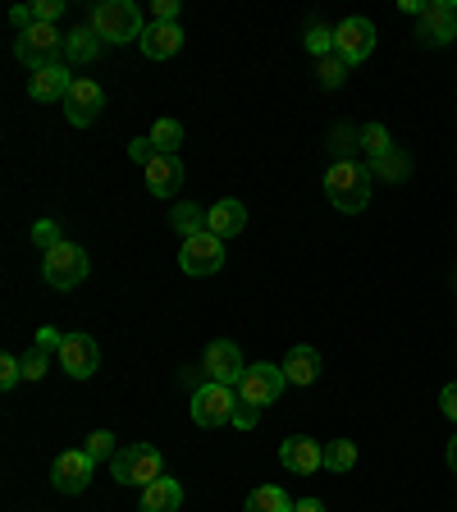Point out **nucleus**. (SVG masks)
<instances>
[{
    "instance_id": "nucleus-1",
    "label": "nucleus",
    "mask_w": 457,
    "mask_h": 512,
    "mask_svg": "<svg viewBox=\"0 0 457 512\" xmlns=\"http://www.w3.org/2000/svg\"><path fill=\"white\" fill-rule=\"evenodd\" d=\"M371 165H357V160H334L330 170H325V197L330 206H339L343 215H357L366 211L371 202Z\"/></svg>"
},
{
    "instance_id": "nucleus-2",
    "label": "nucleus",
    "mask_w": 457,
    "mask_h": 512,
    "mask_svg": "<svg viewBox=\"0 0 457 512\" xmlns=\"http://www.w3.org/2000/svg\"><path fill=\"white\" fill-rule=\"evenodd\" d=\"M92 28L101 42L110 46H124V42H142V32H147V19L133 0H101L92 10Z\"/></svg>"
},
{
    "instance_id": "nucleus-3",
    "label": "nucleus",
    "mask_w": 457,
    "mask_h": 512,
    "mask_svg": "<svg viewBox=\"0 0 457 512\" xmlns=\"http://www.w3.org/2000/svg\"><path fill=\"white\" fill-rule=\"evenodd\" d=\"M110 476H115L119 485H142V490H147L151 480L165 476V458H160L156 444H133L110 458Z\"/></svg>"
},
{
    "instance_id": "nucleus-4",
    "label": "nucleus",
    "mask_w": 457,
    "mask_h": 512,
    "mask_svg": "<svg viewBox=\"0 0 457 512\" xmlns=\"http://www.w3.org/2000/svg\"><path fill=\"white\" fill-rule=\"evenodd\" d=\"M234 412H238V389L229 384H211L206 380L197 394H192V421L202 430H220V426H234Z\"/></svg>"
},
{
    "instance_id": "nucleus-5",
    "label": "nucleus",
    "mask_w": 457,
    "mask_h": 512,
    "mask_svg": "<svg viewBox=\"0 0 457 512\" xmlns=\"http://www.w3.org/2000/svg\"><path fill=\"white\" fill-rule=\"evenodd\" d=\"M42 279L51 288H60V293L78 288L87 279V252L78 243H60L51 252H42Z\"/></svg>"
},
{
    "instance_id": "nucleus-6",
    "label": "nucleus",
    "mask_w": 457,
    "mask_h": 512,
    "mask_svg": "<svg viewBox=\"0 0 457 512\" xmlns=\"http://www.w3.org/2000/svg\"><path fill=\"white\" fill-rule=\"evenodd\" d=\"M14 55L28 64L32 74L46 69V64H60L64 55V37L55 32V23H32L28 32H19V42H14Z\"/></svg>"
},
{
    "instance_id": "nucleus-7",
    "label": "nucleus",
    "mask_w": 457,
    "mask_h": 512,
    "mask_svg": "<svg viewBox=\"0 0 457 512\" xmlns=\"http://www.w3.org/2000/svg\"><path fill=\"white\" fill-rule=\"evenodd\" d=\"M284 366L275 362H252L243 371V380H238V403L247 407H270L279 403V394H284Z\"/></svg>"
},
{
    "instance_id": "nucleus-8",
    "label": "nucleus",
    "mask_w": 457,
    "mask_h": 512,
    "mask_svg": "<svg viewBox=\"0 0 457 512\" xmlns=\"http://www.w3.org/2000/svg\"><path fill=\"white\" fill-rule=\"evenodd\" d=\"M375 51V23L362 19V14H352V19H343L339 28H334V55H339L348 69H357L362 60H371Z\"/></svg>"
},
{
    "instance_id": "nucleus-9",
    "label": "nucleus",
    "mask_w": 457,
    "mask_h": 512,
    "mask_svg": "<svg viewBox=\"0 0 457 512\" xmlns=\"http://www.w3.org/2000/svg\"><path fill=\"white\" fill-rule=\"evenodd\" d=\"M96 476V458L87 448H64L60 458L51 462V485L60 494H83Z\"/></svg>"
},
{
    "instance_id": "nucleus-10",
    "label": "nucleus",
    "mask_w": 457,
    "mask_h": 512,
    "mask_svg": "<svg viewBox=\"0 0 457 512\" xmlns=\"http://www.w3.org/2000/svg\"><path fill=\"white\" fill-rule=\"evenodd\" d=\"M55 362L64 366L69 380H92L96 366H101V348H96L92 334H64L60 348H55Z\"/></svg>"
},
{
    "instance_id": "nucleus-11",
    "label": "nucleus",
    "mask_w": 457,
    "mask_h": 512,
    "mask_svg": "<svg viewBox=\"0 0 457 512\" xmlns=\"http://www.w3.org/2000/svg\"><path fill=\"white\" fill-rule=\"evenodd\" d=\"M179 266H183V275H192V279L215 275V270L224 266V238H215L211 229L188 238V243L179 247Z\"/></svg>"
},
{
    "instance_id": "nucleus-12",
    "label": "nucleus",
    "mask_w": 457,
    "mask_h": 512,
    "mask_svg": "<svg viewBox=\"0 0 457 512\" xmlns=\"http://www.w3.org/2000/svg\"><path fill=\"white\" fill-rule=\"evenodd\" d=\"M202 371H206L211 384H229V389H238L247 362H243V352H238V343L215 339V343H206V352H202Z\"/></svg>"
},
{
    "instance_id": "nucleus-13",
    "label": "nucleus",
    "mask_w": 457,
    "mask_h": 512,
    "mask_svg": "<svg viewBox=\"0 0 457 512\" xmlns=\"http://www.w3.org/2000/svg\"><path fill=\"white\" fill-rule=\"evenodd\" d=\"M101 110H106V92H101V83H92V78H74V92L64 96V119L74 128H87L101 119Z\"/></svg>"
},
{
    "instance_id": "nucleus-14",
    "label": "nucleus",
    "mask_w": 457,
    "mask_h": 512,
    "mask_svg": "<svg viewBox=\"0 0 457 512\" xmlns=\"http://www.w3.org/2000/svg\"><path fill=\"white\" fill-rule=\"evenodd\" d=\"M416 37L426 46H448L457 37V0H430L421 10V28Z\"/></svg>"
},
{
    "instance_id": "nucleus-15",
    "label": "nucleus",
    "mask_w": 457,
    "mask_h": 512,
    "mask_svg": "<svg viewBox=\"0 0 457 512\" xmlns=\"http://www.w3.org/2000/svg\"><path fill=\"white\" fill-rule=\"evenodd\" d=\"M279 462H284L293 476H316V471L325 467V448H320V439H311V435H293L279 444Z\"/></svg>"
},
{
    "instance_id": "nucleus-16",
    "label": "nucleus",
    "mask_w": 457,
    "mask_h": 512,
    "mask_svg": "<svg viewBox=\"0 0 457 512\" xmlns=\"http://www.w3.org/2000/svg\"><path fill=\"white\" fill-rule=\"evenodd\" d=\"M74 92V74H69V64H46V69H37V74H28V96L32 101H42V106H51V101H64V96Z\"/></svg>"
},
{
    "instance_id": "nucleus-17",
    "label": "nucleus",
    "mask_w": 457,
    "mask_h": 512,
    "mask_svg": "<svg viewBox=\"0 0 457 512\" xmlns=\"http://www.w3.org/2000/svg\"><path fill=\"white\" fill-rule=\"evenodd\" d=\"M142 179H147L151 197H174V192H179V183H183V160L156 151V160H151L147 170H142Z\"/></svg>"
},
{
    "instance_id": "nucleus-18",
    "label": "nucleus",
    "mask_w": 457,
    "mask_h": 512,
    "mask_svg": "<svg viewBox=\"0 0 457 512\" xmlns=\"http://www.w3.org/2000/svg\"><path fill=\"white\" fill-rule=\"evenodd\" d=\"M142 55L147 60H170V55L183 51V28L179 23H147V32H142Z\"/></svg>"
},
{
    "instance_id": "nucleus-19",
    "label": "nucleus",
    "mask_w": 457,
    "mask_h": 512,
    "mask_svg": "<svg viewBox=\"0 0 457 512\" xmlns=\"http://www.w3.org/2000/svg\"><path fill=\"white\" fill-rule=\"evenodd\" d=\"M206 229H211L215 238H234L247 229V206L238 202V197H224V202H215L211 211H206Z\"/></svg>"
},
{
    "instance_id": "nucleus-20",
    "label": "nucleus",
    "mask_w": 457,
    "mask_h": 512,
    "mask_svg": "<svg viewBox=\"0 0 457 512\" xmlns=\"http://www.w3.org/2000/svg\"><path fill=\"white\" fill-rule=\"evenodd\" d=\"M183 508V485L174 476H160L142 490V512H179Z\"/></svg>"
},
{
    "instance_id": "nucleus-21",
    "label": "nucleus",
    "mask_w": 457,
    "mask_h": 512,
    "mask_svg": "<svg viewBox=\"0 0 457 512\" xmlns=\"http://www.w3.org/2000/svg\"><path fill=\"white\" fill-rule=\"evenodd\" d=\"M284 380L288 384H316L320 380V352L316 348H307V343H298V348L284 357Z\"/></svg>"
},
{
    "instance_id": "nucleus-22",
    "label": "nucleus",
    "mask_w": 457,
    "mask_h": 512,
    "mask_svg": "<svg viewBox=\"0 0 457 512\" xmlns=\"http://www.w3.org/2000/svg\"><path fill=\"white\" fill-rule=\"evenodd\" d=\"M96 51H101V37H96L92 23H87V28H74L64 37V64H92Z\"/></svg>"
},
{
    "instance_id": "nucleus-23",
    "label": "nucleus",
    "mask_w": 457,
    "mask_h": 512,
    "mask_svg": "<svg viewBox=\"0 0 457 512\" xmlns=\"http://www.w3.org/2000/svg\"><path fill=\"white\" fill-rule=\"evenodd\" d=\"M293 508H298V499H288L284 485H256L247 494V512H293Z\"/></svg>"
},
{
    "instance_id": "nucleus-24",
    "label": "nucleus",
    "mask_w": 457,
    "mask_h": 512,
    "mask_svg": "<svg viewBox=\"0 0 457 512\" xmlns=\"http://www.w3.org/2000/svg\"><path fill=\"white\" fill-rule=\"evenodd\" d=\"M170 229L183 238V243H188V238L206 234V211H202V206H192V202L174 206V215H170Z\"/></svg>"
},
{
    "instance_id": "nucleus-25",
    "label": "nucleus",
    "mask_w": 457,
    "mask_h": 512,
    "mask_svg": "<svg viewBox=\"0 0 457 512\" xmlns=\"http://www.w3.org/2000/svg\"><path fill=\"white\" fill-rule=\"evenodd\" d=\"M357 142H362V151L371 156V165L394 151V138H389V128H384V124H366L362 133H357Z\"/></svg>"
},
{
    "instance_id": "nucleus-26",
    "label": "nucleus",
    "mask_w": 457,
    "mask_h": 512,
    "mask_svg": "<svg viewBox=\"0 0 457 512\" xmlns=\"http://www.w3.org/2000/svg\"><path fill=\"white\" fill-rule=\"evenodd\" d=\"M151 142H156V151H165V156H179L183 124H179V119H156V128H151Z\"/></svg>"
},
{
    "instance_id": "nucleus-27",
    "label": "nucleus",
    "mask_w": 457,
    "mask_h": 512,
    "mask_svg": "<svg viewBox=\"0 0 457 512\" xmlns=\"http://www.w3.org/2000/svg\"><path fill=\"white\" fill-rule=\"evenodd\" d=\"M325 467L330 471H352L357 467V444H352V439H330V444H325Z\"/></svg>"
},
{
    "instance_id": "nucleus-28",
    "label": "nucleus",
    "mask_w": 457,
    "mask_h": 512,
    "mask_svg": "<svg viewBox=\"0 0 457 512\" xmlns=\"http://www.w3.org/2000/svg\"><path fill=\"white\" fill-rule=\"evenodd\" d=\"M371 174H380V179H389V183H403L407 179V174H412V160H407L403 156V151H389V156H384V160H375V165H371Z\"/></svg>"
},
{
    "instance_id": "nucleus-29",
    "label": "nucleus",
    "mask_w": 457,
    "mask_h": 512,
    "mask_svg": "<svg viewBox=\"0 0 457 512\" xmlns=\"http://www.w3.org/2000/svg\"><path fill=\"white\" fill-rule=\"evenodd\" d=\"M51 352L55 348H46V343H32V348L23 352V380H42V375L51 371Z\"/></svg>"
},
{
    "instance_id": "nucleus-30",
    "label": "nucleus",
    "mask_w": 457,
    "mask_h": 512,
    "mask_svg": "<svg viewBox=\"0 0 457 512\" xmlns=\"http://www.w3.org/2000/svg\"><path fill=\"white\" fill-rule=\"evenodd\" d=\"M316 78H320V87H343V78H348V64L339 60V55H325V60H316Z\"/></svg>"
},
{
    "instance_id": "nucleus-31",
    "label": "nucleus",
    "mask_w": 457,
    "mask_h": 512,
    "mask_svg": "<svg viewBox=\"0 0 457 512\" xmlns=\"http://www.w3.org/2000/svg\"><path fill=\"white\" fill-rule=\"evenodd\" d=\"M307 51L316 55V60H325V55H334V28H325V23H316V28L307 32Z\"/></svg>"
},
{
    "instance_id": "nucleus-32",
    "label": "nucleus",
    "mask_w": 457,
    "mask_h": 512,
    "mask_svg": "<svg viewBox=\"0 0 457 512\" xmlns=\"http://www.w3.org/2000/svg\"><path fill=\"white\" fill-rule=\"evenodd\" d=\"M19 380H23V357H10V352H5V357H0V389H5V394H14V389H19Z\"/></svg>"
},
{
    "instance_id": "nucleus-33",
    "label": "nucleus",
    "mask_w": 457,
    "mask_h": 512,
    "mask_svg": "<svg viewBox=\"0 0 457 512\" xmlns=\"http://www.w3.org/2000/svg\"><path fill=\"white\" fill-rule=\"evenodd\" d=\"M32 243L42 247V252L60 247L64 243V238H60V224H55V220H37V224H32Z\"/></svg>"
},
{
    "instance_id": "nucleus-34",
    "label": "nucleus",
    "mask_w": 457,
    "mask_h": 512,
    "mask_svg": "<svg viewBox=\"0 0 457 512\" xmlns=\"http://www.w3.org/2000/svg\"><path fill=\"white\" fill-rule=\"evenodd\" d=\"M87 453H92L96 462L115 458V435H110V430H96V435H87Z\"/></svg>"
},
{
    "instance_id": "nucleus-35",
    "label": "nucleus",
    "mask_w": 457,
    "mask_h": 512,
    "mask_svg": "<svg viewBox=\"0 0 457 512\" xmlns=\"http://www.w3.org/2000/svg\"><path fill=\"white\" fill-rule=\"evenodd\" d=\"M128 160L147 170L151 160H156V142H151V138H133V142H128Z\"/></svg>"
},
{
    "instance_id": "nucleus-36",
    "label": "nucleus",
    "mask_w": 457,
    "mask_h": 512,
    "mask_svg": "<svg viewBox=\"0 0 457 512\" xmlns=\"http://www.w3.org/2000/svg\"><path fill=\"white\" fill-rule=\"evenodd\" d=\"M60 10H64V0H37V5H32L37 23H55V19H60Z\"/></svg>"
},
{
    "instance_id": "nucleus-37",
    "label": "nucleus",
    "mask_w": 457,
    "mask_h": 512,
    "mask_svg": "<svg viewBox=\"0 0 457 512\" xmlns=\"http://www.w3.org/2000/svg\"><path fill=\"white\" fill-rule=\"evenodd\" d=\"M256 421H261V407H247V403H238V412H234V426H238V430H252Z\"/></svg>"
},
{
    "instance_id": "nucleus-38",
    "label": "nucleus",
    "mask_w": 457,
    "mask_h": 512,
    "mask_svg": "<svg viewBox=\"0 0 457 512\" xmlns=\"http://www.w3.org/2000/svg\"><path fill=\"white\" fill-rule=\"evenodd\" d=\"M156 23H179V0H156Z\"/></svg>"
},
{
    "instance_id": "nucleus-39",
    "label": "nucleus",
    "mask_w": 457,
    "mask_h": 512,
    "mask_svg": "<svg viewBox=\"0 0 457 512\" xmlns=\"http://www.w3.org/2000/svg\"><path fill=\"white\" fill-rule=\"evenodd\" d=\"M10 23H14L19 32H28L32 23H37V14H32V5H14V10H10Z\"/></svg>"
},
{
    "instance_id": "nucleus-40",
    "label": "nucleus",
    "mask_w": 457,
    "mask_h": 512,
    "mask_svg": "<svg viewBox=\"0 0 457 512\" xmlns=\"http://www.w3.org/2000/svg\"><path fill=\"white\" fill-rule=\"evenodd\" d=\"M439 407H444L448 421H457V384H444V394H439Z\"/></svg>"
},
{
    "instance_id": "nucleus-41",
    "label": "nucleus",
    "mask_w": 457,
    "mask_h": 512,
    "mask_svg": "<svg viewBox=\"0 0 457 512\" xmlns=\"http://www.w3.org/2000/svg\"><path fill=\"white\" fill-rule=\"evenodd\" d=\"M293 512H325V503H320V499H298V508H293Z\"/></svg>"
},
{
    "instance_id": "nucleus-42",
    "label": "nucleus",
    "mask_w": 457,
    "mask_h": 512,
    "mask_svg": "<svg viewBox=\"0 0 457 512\" xmlns=\"http://www.w3.org/2000/svg\"><path fill=\"white\" fill-rule=\"evenodd\" d=\"M448 467H453V471H457V435H453V439H448Z\"/></svg>"
}]
</instances>
